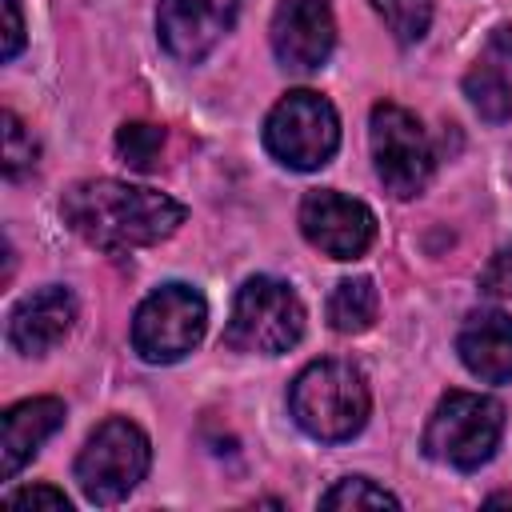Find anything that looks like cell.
<instances>
[{
    "label": "cell",
    "mask_w": 512,
    "mask_h": 512,
    "mask_svg": "<svg viewBox=\"0 0 512 512\" xmlns=\"http://www.w3.org/2000/svg\"><path fill=\"white\" fill-rule=\"evenodd\" d=\"M64 224L100 252H132L168 240L184 224V204L124 180H80L60 200Z\"/></svg>",
    "instance_id": "6da1fadb"
},
{
    "label": "cell",
    "mask_w": 512,
    "mask_h": 512,
    "mask_svg": "<svg viewBox=\"0 0 512 512\" xmlns=\"http://www.w3.org/2000/svg\"><path fill=\"white\" fill-rule=\"evenodd\" d=\"M288 408H292V420L308 436H316L324 444H340V440H352L364 428L372 396H368L364 372L356 364L316 360L292 380Z\"/></svg>",
    "instance_id": "7a4b0ae2"
},
{
    "label": "cell",
    "mask_w": 512,
    "mask_h": 512,
    "mask_svg": "<svg viewBox=\"0 0 512 512\" xmlns=\"http://www.w3.org/2000/svg\"><path fill=\"white\" fill-rule=\"evenodd\" d=\"M304 336V304L292 284L276 276H252L240 284L232 300V316L224 324V344L236 352L280 356Z\"/></svg>",
    "instance_id": "3957f363"
},
{
    "label": "cell",
    "mask_w": 512,
    "mask_h": 512,
    "mask_svg": "<svg viewBox=\"0 0 512 512\" xmlns=\"http://www.w3.org/2000/svg\"><path fill=\"white\" fill-rule=\"evenodd\" d=\"M504 436V404L480 392H448L424 428V452L452 468H480Z\"/></svg>",
    "instance_id": "277c9868"
},
{
    "label": "cell",
    "mask_w": 512,
    "mask_h": 512,
    "mask_svg": "<svg viewBox=\"0 0 512 512\" xmlns=\"http://www.w3.org/2000/svg\"><path fill=\"white\" fill-rule=\"evenodd\" d=\"M264 148L296 172L324 168L340 148V116L336 108L308 88H296L276 100L264 120Z\"/></svg>",
    "instance_id": "5b68a950"
},
{
    "label": "cell",
    "mask_w": 512,
    "mask_h": 512,
    "mask_svg": "<svg viewBox=\"0 0 512 512\" xmlns=\"http://www.w3.org/2000/svg\"><path fill=\"white\" fill-rule=\"evenodd\" d=\"M148 464H152V444L140 432V424H132L124 416H112L80 448V456H76V484H80L84 500L116 504V500H124L144 480Z\"/></svg>",
    "instance_id": "8992f818"
},
{
    "label": "cell",
    "mask_w": 512,
    "mask_h": 512,
    "mask_svg": "<svg viewBox=\"0 0 512 512\" xmlns=\"http://www.w3.org/2000/svg\"><path fill=\"white\" fill-rule=\"evenodd\" d=\"M208 328V300L192 284H160L132 316V348L148 364L184 360Z\"/></svg>",
    "instance_id": "52a82bcc"
},
{
    "label": "cell",
    "mask_w": 512,
    "mask_h": 512,
    "mask_svg": "<svg viewBox=\"0 0 512 512\" xmlns=\"http://www.w3.org/2000/svg\"><path fill=\"white\" fill-rule=\"evenodd\" d=\"M368 140H372V164H376L380 184L400 200L420 196L432 176V164H436V152H432L420 120L408 108L384 100L372 108Z\"/></svg>",
    "instance_id": "ba28073f"
},
{
    "label": "cell",
    "mask_w": 512,
    "mask_h": 512,
    "mask_svg": "<svg viewBox=\"0 0 512 512\" xmlns=\"http://www.w3.org/2000/svg\"><path fill=\"white\" fill-rule=\"evenodd\" d=\"M300 232L312 248L332 260H356L376 240V216L368 204L340 196L332 188H316L300 200Z\"/></svg>",
    "instance_id": "9c48e42d"
},
{
    "label": "cell",
    "mask_w": 512,
    "mask_h": 512,
    "mask_svg": "<svg viewBox=\"0 0 512 512\" xmlns=\"http://www.w3.org/2000/svg\"><path fill=\"white\" fill-rule=\"evenodd\" d=\"M240 0H160L156 32L172 60L200 64L236 24Z\"/></svg>",
    "instance_id": "30bf717a"
},
{
    "label": "cell",
    "mask_w": 512,
    "mask_h": 512,
    "mask_svg": "<svg viewBox=\"0 0 512 512\" xmlns=\"http://www.w3.org/2000/svg\"><path fill=\"white\" fill-rule=\"evenodd\" d=\"M272 52L288 72H316L336 44L328 0H280L272 12Z\"/></svg>",
    "instance_id": "8fae6325"
},
{
    "label": "cell",
    "mask_w": 512,
    "mask_h": 512,
    "mask_svg": "<svg viewBox=\"0 0 512 512\" xmlns=\"http://www.w3.org/2000/svg\"><path fill=\"white\" fill-rule=\"evenodd\" d=\"M72 320H76L72 292L60 288V284H44V288L28 292L12 308V316H8V340L24 356H44V352H52L72 332Z\"/></svg>",
    "instance_id": "7c38bea8"
},
{
    "label": "cell",
    "mask_w": 512,
    "mask_h": 512,
    "mask_svg": "<svg viewBox=\"0 0 512 512\" xmlns=\"http://www.w3.org/2000/svg\"><path fill=\"white\" fill-rule=\"evenodd\" d=\"M464 368L488 384L512 380V320L504 312H468L456 332Z\"/></svg>",
    "instance_id": "4fadbf2b"
},
{
    "label": "cell",
    "mask_w": 512,
    "mask_h": 512,
    "mask_svg": "<svg viewBox=\"0 0 512 512\" xmlns=\"http://www.w3.org/2000/svg\"><path fill=\"white\" fill-rule=\"evenodd\" d=\"M60 424H64V404L56 396H32V400L12 404L4 412V424H0L4 476H16Z\"/></svg>",
    "instance_id": "5bb4252c"
},
{
    "label": "cell",
    "mask_w": 512,
    "mask_h": 512,
    "mask_svg": "<svg viewBox=\"0 0 512 512\" xmlns=\"http://www.w3.org/2000/svg\"><path fill=\"white\" fill-rule=\"evenodd\" d=\"M376 308H380V296H376V284L368 276H348L332 288L328 296V324L344 336H356L364 328H372L376 320Z\"/></svg>",
    "instance_id": "9a60e30c"
},
{
    "label": "cell",
    "mask_w": 512,
    "mask_h": 512,
    "mask_svg": "<svg viewBox=\"0 0 512 512\" xmlns=\"http://www.w3.org/2000/svg\"><path fill=\"white\" fill-rule=\"evenodd\" d=\"M464 96L488 124H504L512 116V84L496 64H476L464 76Z\"/></svg>",
    "instance_id": "2e32d148"
},
{
    "label": "cell",
    "mask_w": 512,
    "mask_h": 512,
    "mask_svg": "<svg viewBox=\"0 0 512 512\" xmlns=\"http://www.w3.org/2000/svg\"><path fill=\"white\" fill-rule=\"evenodd\" d=\"M400 44H416L432 24V0H368Z\"/></svg>",
    "instance_id": "e0dca14e"
},
{
    "label": "cell",
    "mask_w": 512,
    "mask_h": 512,
    "mask_svg": "<svg viewBox=\"0 0 512 512\" xmlns=\"http://www.w3.org/2000/svg\"><path fill=\"white\" fill-rule=\"evenodd\" d=\"M160 148H164V128H156V124L128 120V124L116 128V152H120V160H124L128 168L148 172V168L156 164Z\"/></svg>",
    "instance_id": "ac0fdd59"
},
{
    "label": "cell",
    "mask_w": 512,
    "mask_h": 512,
    "mask_svg": "<svg viewBox=\"0 0 512 512\" xmlns=\"http://www.w3.org/2000/svg\"><path fill=\"white\" fill-rule=\"evenodd\" d=\"M320 508H400V500L368 476H344L320 496Z\"/></svg>",
    "instance_id": "d6986e66"
},
{
    "label": "cell",
    "mask_w": 512,
    "mask_h": 512,
    "mask_svg": "<svg viewBox=\"0 0 512 512\" xmlns=\"http://www.w3.org/2000/svg\"><path fill=\"white\" fill-rule=\"evenodd\" d=\"M36 156H40V148H36L32 132L24 128V120L16 112H4V176L8 180L28 176L36 168Z\"/></svg>",
    "instance_id": "ffe728a7"
},
{
    "label": "cell",
    "mask_w": 512,
    "mask_h": 512,
    "mask_svg": "<svg viewBox=\"0 0 512 512\" xmlns=\"http://www.w3.org/2000/svg\"><path fill=\"white\" fill-rule=\"evenodd\" d=\"M480 292L484 296H496V300H512V244L500 248L484 272H480Z\"/></svg>",
    "instance_id": "44dd1931"
},
{
    "label": "cell",
    "mask_w": 512,
    "mask_h": 512,
    "mask_svg": "<svg viewBox=\"0 0 512 512\" xmlns=\"http://www.w3.org/2000/svg\"><path fill=\"white\" fill-rule=\"evenodd\" d=\"M4 504H8V508H52V512H68V508H72V504H68V496H64V492H56V488H48V484L12 488V492L4 496Z\"/></svg>",
    "instance_id": "7402d4cb"
},
{
    "label": "cell",
    "mask_w": 512,
    "mask_h": 512,
    "mask_svg": "<svg viewBox=\"0 0 512 512\" xmlns=\"http://www.w3.org/2000/svg\"><path fill=\"white\" fill-rule=\"evenodd\" d=\"M4 20H8V28H4V48H0V56L12 60V56L20 52V44H24V16H20V4H16V0H4Z\"/></svg>",
    "instance_id": "603a6c76"
},
{
    "label": "cell",
    "mask_w": 512,
    "mask_h": 512,
    "mask_svg": "<svg viewBox=\"0 0 512 512\" xmlns=\"http://www.w3.org/2000/svg\"><path fill=\"white\" fill-rule=\"evenodd\" d=\"M488 60L500 68H512V24H496L488 36Z\"/></svg>",
    "instance_id": "cb8c5ba5"
},
{
    "label": "cell",
    "mask_w": 512,
    "mask_h": 512,
    "mask_svg": "<svg viewBox=\"0 0 512 512\" xmlns=\"http://www.w3.org/2000/svg\"><path fill=\"white\" fill-rule=\"evenodd\" d=\"M488 504H512V496H492Z\"/></svg>",
    "instance_id": "d4e9b609"
}]
</instances>
